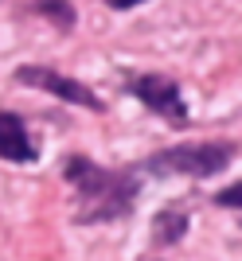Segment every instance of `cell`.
<instances>
[{
    "label": "cell",
    "mask_w": 242,
    "mask_h": 261,
    "mask_svg": "<svg viewBox=\"0 0 242 261\" xmlns=\"http://www.w3.org/2000/svg\"><path fill=\"white\" fill-rule=\"evenodd\" d=\"M66 179L75 184V218L78 222H106V218H117L133 207V195H137V179L125 172H106L98 164L75 156L70 160V172Z\"/></svg>",
    "instance_id": "obj_1"
},
{
    "label": "cell",
    "mask_w": 242,
    "mask_h": 261,
    "mask_svg": "<svg viewBox=\"0 0 242 261\" xmlns=\"http://www.w3.org/2000/svg\"><path fill=\"white\" fill-rule=\"evenodd\" d=\"M234 148L231 144H176L168 152H156L149 160L156 175H215L231 164Z\"/></svg>",
    "instance_id": "obj_2"
},
{
    "label": "cell",
    "mask_w": 242,
    "mask_h": 261,
    "mask_svg": "<svg viewBox=\"0 0 242 261\" xmlns=\"http://www.w3.org/2000/svg\"><path fill=\"white\" fill-rule=\"evenodd\" d=\"M133 94L153 109V113H160L164 121H172V125H184V121H187V106H184L180 86L172 82V78H164V74H141L137 82H133Z\"/></svg>",
    "instance_id": "obj_3"
},
{
    "label": "cell",
    "mask_w": 242,
    "mask_h": 261,
    "mask_svg": "<svg viewBox=\"0 0 242 261\" xmlns=\"http://www.w3.org/2000/svg\"><path fill=\"white\" fill-rule=\"evenodd\" d=\"M16 78H20L23 86H39V90H47V94H55V98H63V101H75V106H86V109H102V98L94 90H86L82 82L59 74V70H47V66H20Z\"/></svg>",
    "instance_id": "obj_4"
},
{
    "label": "cell",
    "mask_w": 242,
    "mask_h": 261,
    "mask_svg": "<svg viewBox=\"0 0 242 261\" xmlns=\"http://www.w3.org/2000/svg\"><path fill=\"white\" fill-rule=\"evenodd\" d=\"M0 156L16 164L35 160V144L28 141V129L16 113H0Z\"/></svg>",
    "instance_id": "obj_5"
},
{
    "label": "cell",
    "mask_w": 242,
    "mask_h": 261,
    "mask_svg": "<svg viewBox=\"0 0 242 261\" xmlns=\"http://www.w3.org/2000/svg\"><path fill=\"white\" fill-rule=\"evenodd\" d=\"M156 242H180V234H187V215L184 211H160L153 218Z\"/></svg>",
    "instance_id": "obj_6"
},
{
    "label": "cell",
    "mask_w": 242,
    "mask_h": 261,
    "mask_svg": "<svg viewBox=\"0 0 242 261\" xmlns=\"http://www.w3.org/2000/svg\"><path fill=\"white\" fill-rule=\"evenodd\" d=\"M32 8H35V12H47V20L55 23V28H63V32H70V28H75V8H70L66 0H35Z\"/></svg>",
    "instance_id": "obj_7"
},
{
    "label": "cell",
    "mask_w": 242,
    "mask_h": 261,
    "mask_svg": "<svg viewBox=\"0 0 242 261\" xmlns=\"http://www.w3.org/2000/svg\"><path fill=\"white\" fill-rule=\"evenodd\" d=\"M215 203H219V207H227V211H242V184H231L227 191H219V195H215Z\"/></svg>",
    "instance_id": "obj_8"
},
{
    "label": "cell",
    "mask_w": 242,
    "mask_h": 261,
    "mask_svg": "<svg viewBox=\"0 0 242 261\" xmlns=\"http://www.w3.org/2000/svg\"><path fill=\"white\" fill-rule=\"evenodd\" d=\"M110 8H133V4H144V0H106Z\"/></svg>",
    "instance_id": "obj_9"
}]
</instances>
